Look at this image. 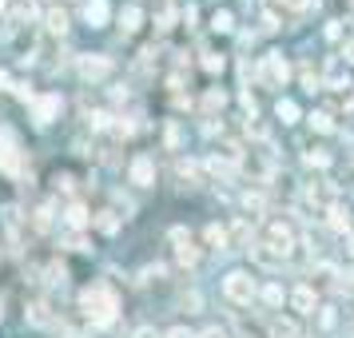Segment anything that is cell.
Here are the masks:
<instances>
[{
    "instance_id": "24",
    "label": "cell",
    "mask_w": 354,
    "mask_h": 338,
    "mask_svg": "<svg viewBox=\"0 0 354 338\" xmlns=\"http://www.w3.org/2000/svg\"><path fill=\"white\" fill-rule=\"evenodd\" d=\"M263 303L279 306V303H283V287H274V283H271V287H263Z\"/></svg>"
},
{
    "instance_id": "1",
    "label": "cell",
    "mask_w": 354,
    "mask_h": 338,
    "mask_svg": "<svg viewBox=\"0 0 354 338\" xmlns=\"http://www.w3.org/2000/svg\"><path fill=\"white\" fill-rule=\"evenodd\" d=\"M80 310H84L92 322H96V326H108V322L115 319L120 303H115V294L104 287V283H92V287L80 294Z\"/></svg>"
},
{
    "instance_id": "7",
    "label": "cell",
    "mask_w": 354,
    "mask_h": 338,
    "mask_svg": "<svg viewBox=\"0 0 354 338\" xmlns=\"http://www.w3.org/2000/svg\"><path fill=\"white\" fill-rule=\"evenodd\" d=\"M306 287H310V290H335V287H342V271L319 263V267L310 271V283H306Z\"/></svg>"
},
{
    "instance_id": "33",
    "label": "cell",
    "mask_w": 354,
    "mask_h": 338,
    "mask_svg": "<svg viewBox=\"0 0 354 338\" xmlns=\"http://www.w3.org/2000/svg\"><path fill=\"white\" fill-rule=\"evenodd\" d=\"M167 338H195L192 330H183V326H176V330H167Z\"/></svg>"
},
{
    "instance_id": "10",
    "label": "cell",
    "mask_w": 354,
    "mask_h": 338,
    "mask_svg": "<svg viewBox=\"0 0 354 338\" xmlns=\"http://www.w3.org/2000/svg\"><path fill=\"white\" fill-rule=\"evenodd\" d=\"M247 247H251V259H255L259 267H283V263H287V255H279V251H274L271 243H247Z\"/></svg>"
},
{
    "instance_id": "27",
    "label": "cell",
    "mask_w": 354,
    "mask_h": 338,
    "mask_svg": "<svg viewBox=\"0 0 354 338\" xmlns=\"http://www.w3.org/2000/svg\"><path fill=\"white\" fill-rule=\"evenodd\" d=\"M306 163H310V167H326L330 156H326V151H306Z\"/></svg>"
},
{
    "instance_id": "30",
    "label": "cell",
    "mask_w": 354,
    "mask_h": 338,
    "mask_svg": "<svg viewBox=\"0 0 354 338\" xmlns=\"http://www.w3.org/2000/svg\"><path fill=\"white\" fill-rule=\"evenodd\" d=\"M243 207H247V211H263V195H247V199H243Z\"/></svg>"
},
{
    "instance_id": "26",
    "label": "cell",
    "mask_w": 354,
    "mask_h": 338,
    "mask_svg": "<svg viewBox=\"0 0 354 338\" xmlns=\"http://www.w3.org/2000/svg\"><path fill=\"white\" fill-rule=\"evenodd\" d=\"M203 68H207V72H223V56H215V52H203Z\"/></svg>"
},
{
    "instance_id": "28",
    "label": "cell",
    "mask_w": 354,
    "mask_h": 338,
    "mask_svg": "<svg viewBox=\"0 0 354 338\" xmlns=\"http://www.w3.org/2000/svg\"><path fill=\"white\" fill-rule=\"evenodd\" d=\"M68 223H72V227H84V223H88V211H84V207H72V211H68Z\"/></svg>"
},
{
    "instance_id": "14",
    "label": "cell",
    "mask_w": 354,
    "mask_h": 338,
    "mask_svg": "<svg viewBox=\"0 0 354 338\" xmlns=\"http://www.w3.org/2000/svg\"><path fill=\"white\" fill-rule=\"evenodd\" d=\"M326 223H330V231H338V235H342V231L351 235V215H346L342 207H335V203L326 207Z\"/></svg>"
},
{
    "instance_id": "22",
    "label": "cell",
    "mask_w": 354,
    "mask_h": 338,
    "mask_svg": "<svg viewBox=\"0 0 354 338\" xmlns=\"http://www.w3.org/2000/svg\"><path fill=\"white\" fill-rule=\"evenodd\" d=\"M247 235H251V227H247V219H239V223L227 231V239H235V243H247Z\"/></svg>"
},
{
    "instance_id": "3",
    "label": "cell",
    "mask_w": 354,
    "mask_h": 338,
    "mask_svg": "<svg viewBox=\"0 0 354 338\" xmlns=\"http://www.w3.org/2000/svg\"><path fill=\"white\" fill-rule=\"evenodd\" d=\"M287 76H290V68H287V60H283L279 52L263 56V64H259V84H263V88H283Z\"/></svg>"
},
{
    "instance_id": "32",
    "label": "cell",
    "mask_w": 354,
    "mask_h": 338,
    "mask_svg": "<svg viewBox=\"0 0 354 338\" xmlns=\"http://www.w3.org/2000/svg\"><path fill=\"white\" fill-rule=\"evenodd\" d=\"M199 338H227V330H219V326H207Z\"/></svg>"
},
{
    "instance_id": "25",
    "label": "cell",
    "mask_w": 354,
    "mask_h": 338,
    "mask_svg": "<svg viewBox=\"0 0 354 338\" xmlns=\"http://www.w3.org/2000/svg\"><path fill=\"white\" fill-rule=\"evenodd\" d=\"M64 279H68V271L60 267V263H52V267H48V283H52V287H64Z\"/></svg>"
},
{
    "instance_id": "11",
    "label": "cell",
    "mask_w": 354,
    "mask_h": 338,
    "mask_svg": "<svg viewBox=\"0 0 354 338\" xmlns=\"http://www.w3.org/2000/svg\"><path fill=\"white\" fill-rule=\"evenodd\" d=\"M32 115H36V124H40V128H48L52 120L60 115V96H40L32 104Z\"/></svg>"
},
{
    "instance_id": "36",
    "label": "cell",
    "mask_w": 354,
    "mask_h": 338,
    "mask_svg": "<svg viewBox=\"0 0 354 338\" xmlns=\"http://www.w3.org/2000/svg\"><path fill=\"white\" fill-rule=\"evenodd\" d=\"M0 12H4V0H0Z\"/></svg>"
},
{
    "instance_id": "12",
    "label": "cell",
    "mask_w": 354,
    "mask_h": 338,
    "mask_svg": "<svg viewBox=\"0 0 354 338\" xmlns=\"http://www.w3.org/2000/svg\"><path fill=\"white\" fill-rule=\"evenodd\" d=\"M84 17H88L92 28H104L108 17H112V8H108V0H88V4H84Z\"/></svg>"
},
{
    "instance_id": "13",
    "label": "cell",
    "mask_w": 354,
    "mask_h": 338,
    "mask_svg": "<svg viewBox=\"0 0 354 338\" xmlns=\"http://www.w3.org/2000/svg\"><path fill=\"white\" fill-rule=\"evenodd\" d=\"M290 306H295L299 314H310V310H315V290L310 287H295L290 290Z\"/></svg>"
},
{
    "instance_id": "9",
    "label": "cell",
    "mask_w": 354,
    "mask_h": 338,
    "mask_svg": "<svg viewBox=\"0 0 354 338\" xmlns=\"http://www.w3.org/2000/svg\"><path fill=\"white\" fill-rule=\"evenodd\" d=\"M76 68H80L84 80H104V76L112 72V60H108V56H80Z\"/></svg>"
},
{
    "instance_id": "4",
    "label": "cell",
    "mask_w": 354,
    "mask_h": 338,
    "mask_svg": "<svg viewBox=\"0 0 354 338\" xmlns=\"http://www.w3.org/2000/svg\"><path fill=\"white\" fill-rule=\"evenodd\" d=\"M20 144H17V135L8 128H0V171H8V176H17L20 171Z\"/></svg>"
},
{
    "instance_id": "18",
    "label": "cell",
    "mask_w": 354,
    "mask_h": 338,
    "mask_svg": "<svg viewBox=\"0 0 354 338\" xmlns=\"http://www.w3.org/2000/svg\"><path fill=\"white\" fill-rule=\"evenodd\" d=\"M203 239H207L211 247H215V251H223L227 243H231V239H227V231H223V227H219V223H211L207 231H203Z\"/></svg>"
},
{
    "instance_id": "21",
    "label": "cell",
    "mask_w": 354,
    "mask_h": 338,
    "mask_svg": "<svg viewBox=\"0 0 354 338\" xmlns=\"http://www.w3.org/2000/svg\"><path fill=\"white\" fill-rule=\"evenodd\" d=\"M223 92H207V96H203V112H219V108H223Z\"/></svg>"
},
{
    "instance_id": "23",
    "label": "cell",
    "mask_w": 354,
    "mask_h": 338,
    "mask_svg": "<svg viewBox=\"0 0 354 338\" xmlns=\"http://www.w3.org/2000/svg\"><path fill=\"white\" fill-rule=\"evenodd\" d=\"M310 128H315V131H330V128H335V124H330V112H315V115H310Z\"/></svg>"
},
{
    "instance_id": "5",
    "label": "cell",
    "mask_w": 354,
    "mask_h": 338,
    "mask_svg": "<svg viewBox=\"0 0 354 338\" xmlns=\"http://www.w3.org/2000/svg\"><path fill=\"white\" fill-rule=\"evenodd\" d=\"M263 243H271L279 255H290L295 251V231H290L287 223H279V219H271V223L263 227Z\"/></svg>"
},
{
    "instance_id": "6",
    "label": "cell",
    "mask_w": 354,
    "mask_h": 338,
    "mask_svg": "<svg viewBox=\"0 0 354 338\" xmlns=\"http://www.w3.org/2000/svg\"><path fill=\"white\" fill-rule=\"evenodd\" d=\"M171 247H176L179 263H187V267H192L195 259H199V247H195L192 231H183V227H171Z\"/></svg>"
},
{
    "instance_id": "29",
    "label": "cell",
    "mask_w": 354,
    "mask_h": 338,
    "mask_svg": "<svg viewBox=\"0 0 354 338\" xmlns=\"http://www.w3.org/2000/svg\"><path fill=\"white\" fill-rule=\"evenodd\" d=\"M211 24H215L219 32H227V28H231V12H215V20H211Z\"/></svg>"
},
{
    "instance_id": "8",
    "label": "cell",
    "mask_w": 354,
    "mask_h": 338,
    "mask_svg": "<svg viewBox=\"0 0 354 338\" xmlns=\"http://www.w3.org/2000/svg\"><path fill=\"white\" fill-rule=\"evenodd\" d=\"M128 179L136 187H151V183H156V163L147 160V156H136L131 167H128Z\"/></svg>"
},
{
    "instance_id": "17",
    "label": "cell",
    "mask_w": 354,
    "mask_h": 338,
    "mask_svg": "<svg viewBox=\"0 0 354 338\" xmlns=\"http://www.w3.org/2000/svg\"><path fill=\"white\" fill-rule=\"evenodd\" d=\"M96 227L104 231V235H115V231H120V215H115V211H100Z\"/></svg>"
},
{
    "instance_id": "15",
    "label": "cell",
    "mask_w": 354,
    "mask_h": 338,
    "mask_svg": "<svg viewBox=\"0 0 354 338\" xmlns=\"http://www.w3.org/2000/svg\"><path fill=\"white\" fill-rule=\"evenodd\" d=\"M44 20H48V32L52 36H64L68 32V12H64V8H52Z\"/></svg>"
},
{
    "instance_id": "35",
    "label": "cell",
    "mask_w": 354,
    "mask_h": 338,
    "mask_svg": "<svg viewBox=\"0 0 354 338\" xmlns=\"http://www.w3.org/2000/svg\"><path fill=\"white\" fill-rule=\"evenodd\" d=\"M351 251H354V235H351Z\"/></svg>"
},
{
    "instance_id": "16",
    "label": "cell",
    "mask_w": 354,
    "mask_h": 338,
    "mask_svg": "<svg viewBox=\"0 0 354 338\" xmlns=\"http://www.w3.org/2000/svg\"><path fill=\"white\" fill-rule=\"evenodd\" d=\"M140 20H144V12H140L136 4H128V8L120 12V28H124V32H136V28H140Z\"/></svg>"
},
{
    "instance_id": "31",
    "label": "cell",
    "mask_w": 354,
    "mask_h": 338,
    "mask_svg": "<svg viewBox=\"0 0 354 338\" xmlns=\"http://www.w3.org/2000/svg\"><path fill=\"white\" fill-rule=\"evenodd\" d=\"M319 322H322V330H330V326H335V310L326 306V310H322V314H319Z\"/></svg>"
},
{
    "instance_id": "2",
    "label": "cell",
    "mask_w": 354,
    "mask_h": 338,
    "mask_svg": "<svg viewBox=\"0 0 354 338\" xmlns=\"http://www.w3.org/2000/svg\"><path fill=\"white\" fill-rule=\"evenodd\" d=\"M223 294H227V303L247 306V303L259 294V290H255V279H251L247 271H231V274L223 279Z\"/></svg>"
},
{
    "instance_id": "37",
    "label": "cell",
    "mask_w": 354,
    "mask_h": 338,
    "mask_svg": "<svg viewBox=\"0 0 354 338\" xmlns=\"http://www.w3.org/2000/svg\"><path fill=\"white\" fill-rule=\"evenodd\" d=\"M56 4H68V0H56Z\"/></svg>"
},
{
    "instance_id": "19",
    "label": "cell",
    "mask_w": 354,
    "mask_h": 338,
    "mask_svg": "<svg viewBox=\"0 0 354 338\" xmlns=\"http://www.w3.org/2000/svg\"><path fill=\"white\" fill-rule=\"evenodd\" d=\"M274 115H279L283 124H295V120H299V108H295L290 100H279V104H274Z\"/></svg>"
},
{
    "instance_id": "20",
    "label": "cell",
    "mask_w": 354,
    "mask_h": 338,
    "mask_svg": "<svg viewBox=\"0 0 354 338\" xmlns=\"http://www.w3.org/2000/svg\"><path fill=\"white\" fill-rule=\"evenodd\" d=\"M310 199H319V203H330V199H335V187H330L326 179H319V187L310 183Z\"/></svg>"
},
{
    "instance_id": "34",
    "label": "cell",
    "mask_w": 354,
    "mask_h": 338,
    "mask_svg": "<svg viewBox=\"0 0 354 338\" xmlns=\"http://www.w3.org/2000/svg\"><path fill=\"white\" fill-rule=\"evenodd\" d=\"M346 52H351V60H354V44H351V48H346Z\"/></svg>"
}]
</instances>
